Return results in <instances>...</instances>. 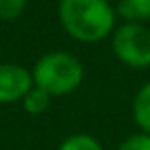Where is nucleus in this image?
<instances>
[{
    "instance_id": "9",
    "label": "nucleus",
    "mask_w": 150,
    "mask_h": 150,
    "mask_svg": "<svg viewBox=\"0 0 150 150\" xmlns=\"http://www.w3.org/2000/svg\"><path fill=\"white\" fill-rule=\"evenodd\" d=\"M27 8V0H0V21H17Z\"/></svg>"
},
{
    "instance_id": "3",
    "label": "nucleus",
    "mask_w": 150,
    "mask_h": 150,
    "mask_svg": "<svg viewBox=\"0 0 150 150\" xmlns=\"http://www.w3.org/2000/svg\"><path fill=\"white\" fill-rule=\"evenodd\" d=\"M111 50L115 58L129 68L150 66V29L142 23H125L111 35Z\"/></svg>"
},
{
    "instance_id": "7",
    "label": "nucleus",
    "mask_w": 150,
    "mask_h": 150,
    "mask_svg": "<svg viewBox=\"0 0 150 150\" xmlns=\"http://www.w3.org/2000/svg\"><path fill=\"white\" fill-rule=\"evenodd\" d=\"M23 103V109L29 113V115H41L50 109V103H52V95H47L43 88L35 86L25 95V99L21 101Z\"/></svg>"
},
{
    "instance_id": "6",
    "label": "nucleus",
    "mask_w": 150,
    "mask_h": 150,
    "mask_svg": "<svg viewBox=\"0 0 150 150\" xmlns=\"http://www.w3.org/2000/svg\"><path fill=\"white\" fill-rule=\"evenodd\" d=\"M115 13L125 23H146L150 21V0H117Z\"/></svg>"
},
{
    "instance_id": "1",
    "label": "nucleus",
    "mask_w": 150,
    "mask_h": 150,
    "mask_svg": "<svg viewBox=\"0 0 150 150\" xmlns=\"http://www.w3.org/2000/svg\"><path fill=\"white\" fill-rule=\"evenodd\" d=\"M58 17L64 31L82 43H97L113 35L117 21L109 0H60Z\"/></svg>"
},
{
    "instance_id": "4",
    "label": "nucleus",
    "mask_w": 150,
    "mask_h": 150,
    "mask_svg": "<svg viewBox=\"0 0 150 150\" xmlns=\"http://www.w3.org/2000/svg\"><path fill=\"white\" fill-rule=\"evenodd\" d=\"M33 88V74L13 62L0 64V105L23 101L25 95Z\"/></svg>"
},
{
    "instance_id": "8",
    "label": "nucleus",
    "mask_w": 150,
    "mask_h": 150,
    "mask_svg": "<svg viewBox=\"0 0 150 150\" xmlns=\"http://www.w3.org/2000/svg\"><path fill=\"white\" fill-rule=\"evenodd\" d=\"M58 150H105V148L91 134H72L66 140H62Z\"/></svg>"
},
{
    "instance_id": "10",
    "label": "nucleus",
    "mask_w": 150,
    "mask_h": 150,
    "mask_svg": "<svg viewBox=\"0 0 150 150\" xmlns=\"http://www.w3.org/2000/svg\"><path fill=\"white\" fill-rule=\"evenodd\" d=\"M117 150H150V134L146 132H136L132 136H127Z\"/></svg>"
},
{
    "instance_id": "2",
    "label": "nucleus",
    "mask_w": 150,
    "mask_h": 150,
    "mask_svg": "<svg viewBox=\"0 0 150 150\" xmlns=\"http://www.w3.org/2000/svg\"><path fill=\"white\" fill-rule=\"evenodd\" d=\"M31 74L35 86L43 88L52 97H64L80 86L84 66L70 52H50L35 62Z\"/></svg>"
},
{
    "instance_id": "5",
    "label": "nucleus",
    "mask_w": 150,
    "mask_h": 150,
    "mask_svg": "<svg viewBox=\"0 0 150 150\" xmlns=\"http://www.w3.org/2000/svg\"><path fill=\"white\" fill-rule=\"evenodd\" d=\"M132 115L140 132L150 134V80L140 86L132 103Z\"/></svg>"
}]
</instances>
